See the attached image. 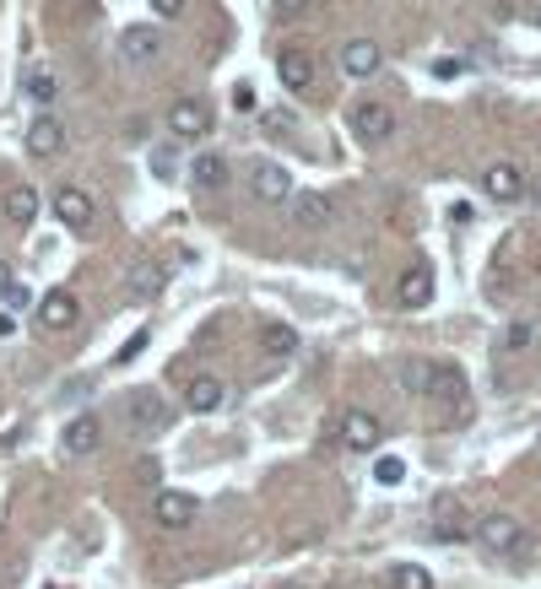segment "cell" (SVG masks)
Returning a JSON list of instances; mask_svg holds the SVG:
<instances>
[{
	"label": "cell",
	"instance_id": "6da1fadb",
	"mask_svg": "<svg viewBox=\"0 0 541 589\" xmlns=\"http://www.w3.org/2000/svg\"><path fill=\"white\" fill-rule=\"evenodd\" d=\"M406 384H412L417 395H428V400H439V406H455V411L471 417V406H466L471 384H466V373H460L455 363H412L406 368Z\"/></svg>",
	"mask_w": 541,
	"mask_h": 589
},
{
	"label": "cell",
	"instance_id": "7a4b0ae2",
	"mask_svg": "<svg viewBox=\"0 0 541 589\" xmlns=\"http://www.w3.org/2000/svg\"><path fill=\"white\" fill-rule=\"evenodd\" d=\"M477 541H482V552H493V557H531V535H525V525L514 514L477 519Z\"/></svg>",
	"mask_w": 541,
	"mask_h": 589
},
{
	"label": "cell",
	"instance_id": "3957f363",
	"mask_svg": "<svg viewBox=\"0 0 541 589\" xmlns=\"http://www.w3.org/2000/svg\"><path fill=\"white\" fill-rule=\"evenodd\" d=\"M352 136H358L363 146H385L395 136V109H390V103H379V98L352 103Z\"/></svg>",
	"mask_w": 541,
	"mask_h": 589
},
{
	"label": "cell",
	"instance_id": "277c9868",
	"mask_svg": "<svg viewBox=\"0 0 541 589\" xmlns=\"http://www.w3.org/2000/svg\"><path fill=\"white\" fill-rule=\"evenodd\" d=\"M168 422H174V406H168L163 395H152V390L125 395V427H136V433H163Z\"/></svg>",
	"mask_w": 541,
	"mask_h": 589
},
{
	"label": "cell",
	"instance_id": "5b68a950",
	"mask_svg": "<svg viewBox=\"0 0 541 589\" xmlns=\"http://www.w3.org/2000/svg\"><path fill=\"white\" fill-rule=\"evenodd\" d=\"M433 292H439V276H433L428 260H412L401 276H395V303H401V309H428Z\"/></svg>",
	"mask_w": 541,
	"mask_h": 589
},
{
	"label": "cell",
	"instance_id": "8992f818",
	"mask_svg": "<svg viewBox=\"0 0 541 589\" xmlns=\"http://www.w3.org/2000/svg\"><path fill=\"white\" fill-rule=\"evenodd\" d=\"M341 444H347L352 454H379V444H385V427H379L374 411L352 406V411H341Z\"/></svg>",
	"mask_w": 541,
	"mask_h": 589
},
{
	"label": "cell",
	"instance_id": "52a82bcc",
	"mask_svg": "<svg viewBox=\"0 0 541 589\" xmlns=\"http://www.w3.org/2000/svg\"><path fill=\"white\" fill-rule=\"evenodd\" d=\"M206 130H211V109L201 98H174L168 103V136L195 141V136H206Z\"/></svg>",
	"mask_w": 541,
	"mask_h": 589
},
{
	"label": "cell",
	"instance_id": "ba28073f",
	"mask_svg": "<svg viewBox=\"0 0 541 589\" xmlns=\"http://www.w3.org/2000/svg\"><path fill=\"white\" fill-rule=\"evenodd\" d=\"M525 173L514 168V163H487V173H482V195L487 200H498V206H514V200H525Z\"/></svg>",
	"mask_w": 541,
	"mask_h": 589
},
{
	"label": "cell",
	"instance_id": "9c48e42d",
	"mask_svg": "<svg viewBox=\"0 0 541 589\" xmlns=\"http://www.w3.org/2000/svg\"><path fill=\"white\" fill-rule=\"evenodd\" d=\"M152 514H157V525H163V530H190L195 514H201V503H195L190 492H179V487H163V492H157V503H152Z\"/></svg>",
	"mask_w": 541,
	"mask_h": 589
},
{
	"label": "cell",
	"instance_id": "30bf717a",
	"mask_svg": "<svg viewBox=\"0 0 541 589\" xmlns=\"http://www.w3.org/2000/svg\"><path fill=\"white\" fill-rule=\"evenodd\" d=\"M125 298H136V303H152V298H163V287H168V271L157 260H136V265H125Z\"/></svg>",
	"mask_w": 541,
	"mask_h": 589
},
{
	"label": "cell",
	"instance_id": "8fae6325",
	"mask_svg": "<svg viewBox=\"0 0 541 589\" xmlns=\"http://www.w3.org/2000/svg\"><path fill=\"white\" fill-rule=\"evenodd\" d=\"M293 222L303 227V233H320V227H331L336 222V206H331V195H320V190H293Z\"/></svg>",
	"mask_w": 541,
	"mask_h": 589
},
{
	"label": "cell",
	"instance_id": "7c38bea8",
	"mask_svg": "<svg viewBox=\"0 0 541 589\" xmlns=\"http://www.w3.org/2000/svg\"><path fill=\"white\" fill-rule=\"evenodd\" d=\"M76 319H82V303H76V292H65V287H55V292H44V298H38V325L44 330H71Z\"/></svg>",
	"mask_w": 541,
	"mask_h": 589
},
{
	"label": "cell",
	"instance_id": "4fadbf2b",
	"mask_svg": "<svg viewBox=\"0 0 541 589\" xmlns=\"http://www.w3.org/2000/svg\"><path fill=\"white\" fill-rule=\"evenodd\" d=\"M249 190L266 200V206H282V200H293V173L282 163H255L249 168Z\"/></svg>",
	"mask_w": 541,
	"mask_h": 589
},
{
	"label": "cell",
	"instance_id": "5bb4252c",
	"mask_svg": "<svg viewBox=\"0 0 541 589\" xmlns=\"http://www.w3.org/2000/svg\"><path fill=\"white\" fill-rule=\"evenodd\" d=\"M433 525H439V541H460V535H477V525L466 519V503L455 492H439L433 498Z\"/></svg>",
	"mask_w": 541,
	"mask_h": 589
},
{
	"label": "cell",
	"instance_id": "9a60e30c",
	"mask_svg": "<svg viewBox=\"0 0 541 589\" xmlns=\"http://www.w3.org/2000/svg\"><path fill=\"white\" fill-rule=\"evenodd\" d=\"M28 152L33 157H60L65 152V119L60 114H33V125H28Z\"/></svg>",
	"mask_w": 541,
	"mask_h": 589
},
{
	"label": "cell",
	"instance_id": "2e32d148",
	"mask_svg": "<svg viewBox=\"0 0 541 589\" xmlns=\"http://www.w3.org/2000/svg\"><path fill=\"white\" fill-rule=\"evenodd\" d=\"M55 217L65 227H92V217H98V200H92L87 190H76V184H60V190H55Z\"/></svg>",
	"mask_w": 541,
	"mask_h": 589
},
{
	"label": "cell",
	"instance_id": "e0dca14e",
	"mask_svg": "<svg viewBox=\"0 0 541 589\" xmlns=\"http://www.w3.org/2000/svg\"><path fill=\"white\" fill-rule=\"evenodd\" d=\"M379 65H385V49L374 44V38H352V44H341V71L347 76H379Z\"/></svg>",
	"mask_w": 541,
	"mask_h": 589
},
{
	"label": "cell",
	"instance_id": "ac0fdd59",
	"mask_svg": "<svg viewBox=\"0 0 541 589\" xmlns=\"http://www.w3.org/2000/svg\"><path fill=\"white\" fill-rule=\"evenodd\" d=\"M276 76H282L287 92H309L314 87V55L309 49H282V55H276Z\"/></svg>",
	"mask_w": 541,
	"mask_h": 589
},
{
	"label": "cell",
	"instance_id": "d6986e66",
	"mask_svg": "<svg viewBox=\"0 0 541 589\" xmlns=\"http://www.w3.org/2000/svg\"><path fill=\"white\" fill-rule=\"evenodd\" d=\"M65 454H92L103 444V417H92V411H82V417H71L65 422Z\"/></svg>",
	"mask_w": 541,
	"mask_h": 589
},
{
	"label": "cell",
	"instance_id": "ffe728a7",
	"mask_svg": "<svg viewBox=\"0 0 541 589\" xmlns=\"http://www.w3.org/2000/svg\"><path fill=\"white\" fill-rule=\"evenodd\" d=\"M157 49H163V33H157V28H125V33H120V55H125L130 65L157 60Z\"/></svg>",
	"mask_w": 541,
	"mask_h": 589
},
{
	"label": "cell",
	"instance_id": "44dd1931",
	"mask_svg": "<svg viewBox=\"0 0 541 589\" xmlns=\"http://www.w3.org/2000/svg\"><path fill=\"white\" fill-rule=\"evenodd\" d=\"M0 206H6V222H17V227H33V222H38V206H44V200H38V190H33V184H11Z\"/></svg>",
	"mask_w": 541,
	"mask_h": 589
},
{
	"label": "cell",
	"instance_id": "7402d4cb",
	"mask_svg": "<svg viewBox=\"0 0 541 589\" xmlns=\"http://www.w3.org/2000/svg\"><path fill=\"white\" fill-rule=\"evenodd\" d=\"M222 400H228V384L211 379V373H206V379H190V390H184V406L201 411V417H206V411H222Z\"/></svg>",
	"mask_w": 541,
	"mask_h": 589
},
{
	"label": "cell",
	"instance_id": "603a6c76",
	"mask_svg": "<svg viewBox=\"0 0 541 589\" xmlns=\"http://www.w3.org/2000/svg\"><path fill=\"white\" fill-rule=\"evenodd\" d=\"M190 179H195V190H222V184H228V163H222L217 152H206L190 163Z\"/></svg>",
	"mask_w": 541,
	"mask_h": 589
},
{
	"label": "cell",
	"instance_id": "cb8c5ba5",
	"mask_svg": "<svg viewBox=\"0 0 541 589\" xmlns=\"http://www.w3.org/2000/svg\"><path fill=\"white\" fill-rule=\"evenodd\" d=\"M55 98H60L55 71H28V103H38V109H55Z\"/></svg>",
	"mask_w": 541,
	"mask_h": 589
},
{
	"label": "cell",
	"instance_id": "d4e9b609",
	"mask_svg": "<svg viewBox=\"0 0 541 589\" xmlns=\"http://www.w3.org/2000/svg\"><path fill=\"white\" fill-rule=\"evenodd\" d=\"M260 346L271 357H287V352H298V336H293V325H260Z\"/></svg>",
	"mask_w": 541,
	"mask_h": 589
},
{
	"label": "cell",
	"instance_id": "484cf974",
	"mask_svg": "<svg viewBox=\"0 0 541 589\" xmlns=\"http://www.w3.org/2000/svg\"><path fill=\"white\" fill-rule=\"evenodd\" d=\"M390 584H395V589H433V573L417 568V562H395V568H390Z\"/></svg>",
	"mask_w": 541,
	"mask_h": 589
},
{
	"label": "cell",
	"instance_id": "4316f807",
	"mask_svg": "<svg viewBox=\"0 0 541 589\" xmlns=\"http://www.w3.org/2000/svg\"><path fill=\"white\" fill-rule=\"evenodd\" d=\"M374 481H379V487H401V481H406V460H401V454H379V460H374Z\"/></svg>",
	"mask_w": 541,
	"mask_h": 589
},
{
	"label": "cell",
	"instance_id": "83f0119b",
	"mask_svg": "<svg viewBox=\"0 0 541 589\" xmlns=\"http://www.w3.org/2000/svg\"><path fill=\"white\" fill-rule=\"evenodd\" d=\"M531 341H536V325H531V319H514V325L504 330V352H525Z\"/></svg>",
	"mask_w": 541,
	"mask_h": 589
},
{
	"label": "cell",
	"instance_id": "f1b7e54d",
	"mask_svg": "<svg viewBox=\"0 0 541 589\" xmlns=\"http://www.w3.org/2000/svg\"><path fill=\"white\" fill-rule=\"evenodd\" d=\"M152 173H157V179H174V173H179V152H174V146H157V152H152Z\"/></svg>",
	"mask_w": 541,
	"mask_h": 589
},
{
	"label": "cell",
	"instance_id": "f546056e",
	"mask_svg": "<svg viewBox=\"0 0 541 589\" xmlns=\"http://www.w3.org/2000/svg\"><path fill=\"white\" fill-rule=\"evenodd\" d=\"M147 341H152V336H147V330H136V336H130V341L120 346V363H136V357H141V352H147Z\"/></svg>",
	"mask_w": 541,
	"mask_h": 589
},
{
	"label": "cell",
	"instance_id": "4dcf8cb0",
	"mask_svg": "<svg viewBox=\"0 0 541 589\" xmlns=\"http://www.w3.org/2000/svg\"><path fill=\"white\" fill-rule=\"evenodd\" d=\"M255 87H249V82H239V87H233V109H239V114H255Z\"/></svg>",
	"mask_w": 541,
	"mask_h": 589
},
{
	"label": "cell",
	"instance_id": "1f68e13d",
	"mask_svg": "<svg viewBox=\"0 0 541 589\" xmlns=\"http://www.w3.org/2000/svg\"><path fill=\"white\" fill-rule=\"evenodd\" d=\"M152 11H157L163 22H174V17H184V0H152Z\"/></svg>",
	"mask_w": 541,
	"mask_h": 589
},
{
	"label": "cell",
	"instance_id": "d6a6232c",
	"mask_svg": "<svg viewBox=\"0 0 541 589\" xmlns=\"http://www.w3.org/2000/svg\"><path fill=\"white\" fill-rule=\"evenodd\" d=\"M271 6H276V11H282V17H298V11H303V6H309V0H271Z\"/></svg>",
	"mask_w": 541,
	"mask_h": 589
},
{
	"label": "cell",
	"instance_id": "836d02e7",
	"mask_svg": "<svg viewBox=\"0 0 541 589\" xmlns=\"http://www.w3.org/2000/svg\"><path fill=\"white\" fill-rule=\"evenodd\" d=\"M6 292H11V265L0 260V298H6Z\"/></svg>",
	"mask_w": 541,
	"mask_h": 589
},
{
	"label": "cell",
	"instance_id": "e575fe53",
	"mask_svg": "<svg viewBox=\"0 0 541 589\" xmlns=\"http://www.w3.org/2000/svg\"><path fill=\"white\" fill-rule=\"evenodd\" d=\"M11 330H17V319H11V314H0V336H11Z\"/></svg>",
	"mask_w": 541,
	"mask_h": 589
},
{
	"label": "cell",
	"instance_id": "d590c367",
	"mask_svg": "<svg viewBox=\"0 0 541 589\" xmlns=\"http://www.w3.org/2000/svg\"><path fill=\"white\" fill-rule=\"evenodd\" d=\"M525 195H536V200H541V173H536V179H531V184H525Z\"/></svg>",
	"mask_w": 541,
	"mask_h": 589
},
{
	"label": "cell",
	"instance_id": "8d00e7d4",
	"mask_svg": "<svg viewBox=\"0 0 541 589\" xmlns=\"http://www.w3.org/2000/svg\"><path fill=\"white\" fill-rule=\"evenodd\" d=\"M282 589H303V584H282Z\"/></svg>",
	"mask_w": 541,
	"mask_h": 589
},
{
	"label": "cell",
	"instance_id": "74e56055",
	"mask_svg": "<svg viewBox=\"0 0 541 589\" xmlns=\"http://www.w3.org/2000/svg\"><path fill=\"white\" fill-rule=\"evenodd\" d=\"M536 454H541V438H536Z\"/></svg>",
	"mask_w": 541,
	"mask_h": 589
},
{
	"label": "cell",
	"instance_id": "f35d334b",
	"mask_svg": "<svg viewBox=\"0 0 541 589\" xmlns=\"http://www.w3.org/2000/svg\"><path fill=\"white\" fill-rule=\"evenodd\" d=\"M536 22H541V6H536Z\"/></svg>",
	"mask_w": 541,
	"mask_h": 589
},
{
	"label": "cell",
	"instance_id": "ab89813d",
	"mask_svg": "<svg viewBox=\"0 0 541 589\" xmlns=\"http://www.w3.org/2000/svg\"><path fill=\"white\" fill-rule=\"evenodd\" d=\"M49 589H55V584H49Z\"/></svg>",
	"mask_w": 541,
	"mask_h": 589
}]
</instances>
